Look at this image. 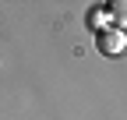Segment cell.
<instances>
[{
	"instance_id": "6da1fadb",
	"label": "cell",
	"mask_w": 127,
	"mask_h": 120,
	"mask_svg": "<svg viewBox=\"0 0 127 120\" xmlns=\"http://www.w3.org/2000/svg\"><path fill=\"white\" fill-rule=\"evenodd\" d=\"M127 46V35H124V28H109V32H99V53L106 57H120Z\"/></svg>"
},
{
	"instance_id": "7a4b0ae2",
	"label": "cell",
	"mask_w": 127,
	"mask_h": 120,
	"mask_svg": "<svg viewBox=\"0 0 127 120\" xmlns=\"http://www.w3.org/2000/svg\"><path fill=\"white\" fill-rule=\"evenodd\" d=\"M85 25H88V28H95V32H109V28H117L106 7H92V11L85 14Z\"/></svg>"
}]
</instances>
